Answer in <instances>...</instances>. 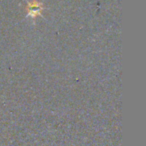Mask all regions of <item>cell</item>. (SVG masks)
<instances>
[{"instance_id":"cell-1","label":"cell","mask_w":146,"mask_h":146,"mask_svg":"<svg viewBox=\"0 0 146 146\" xmlns=\"http://www.w3.org/2000/svg\"><path fill=\"white\" fill-rule=\"evenodd\" d=\"M42 10L43 4L38 1H32L27 4V15L32 19H35L37 16H40Z\"/></svg>"}]
</instances>
